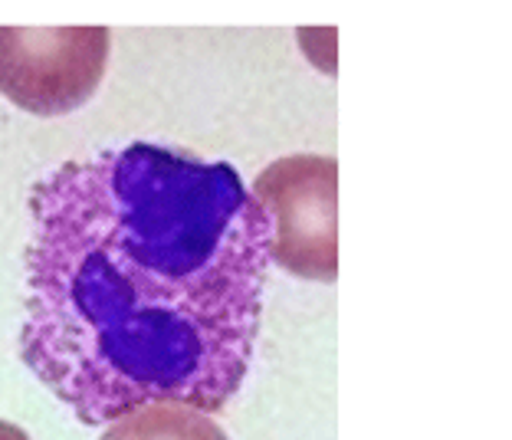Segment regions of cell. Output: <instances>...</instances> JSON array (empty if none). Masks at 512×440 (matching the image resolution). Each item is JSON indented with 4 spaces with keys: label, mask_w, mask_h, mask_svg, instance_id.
<instances>
[{
    "label": "cell",
    "mask_w": 512,
    "mask_h": 440,
    "mask_svg": "<svg viewBox=\"0 0 512 440\" xmlns=\"http://www.w3.org/2000/svg\"><path fill=\"white\" fill-rule=\"evenodd\" d=\"M20 358L86 424L240 395L270 276L263 207L227 161L122 145L30 194Z\"/></svg>",
    "instance_id": "obj_1"
},
{
    "label": "cell",
    "mask_w": 512,
    "mask_h": 440,
    "mask_svg": "<svg viewBox=\"0 0 512 440\" xmlns=\"http://www.w3.org/2000/svg\"><path fill=\"white\" fill-rule=\"evenodd\" d=\"M250 194L270 227V263L299 280H339V161L286 155L260 171Z\"/></svg>",
    "instance_id": "obj_2"
},
{
    "label": "cell",
    "mask_w": 512,
    "mask_h": 440,
    "mask_svg": "<svg viewBox=\"0 0 512 440\" xmlns=\"http://www.w3.org/2000/svg\"><path fill=\"white\" fill-rule=\"evenodd\" d=\"M109 63V30L0 27V92L33 115H66L99 89Z\"/></svg>",
    "instance_id": "obj_3"
},
{
    "label": "cell",
    "mask_w": 512,
    "mask_h": 440,
    "mask_svg": "<svg viewBox=\"0 0 512 440\" xmlns=\"http://www.w3.org/2000/svg\"><path fill=\"white\" fill-rule=\"evenodd\" d=\"M102 440H230L211 414L184 404H148L109 424Z\"/></svg>",
    "instance_id": "obj_4"
},
{
    "label": "cell",
    "mask_w": 512,
    "mask_h": 440,
    "mask_svg": "<svg viewBox=\"0 0 512 440\" xmlns=\"http://www.w3.org/2000/svg\"><path fill=\"white\" fill-rule=\"evenodd\" d=\"M0 440H30V434L23 427L10 424V421H0Z\"/></svg>",
    "instance_id": "obj_5"
}]
</instances>
